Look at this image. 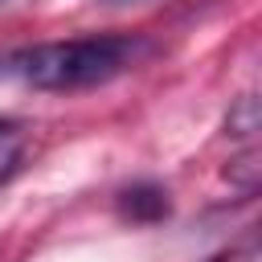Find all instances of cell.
Here are the masks:
<instances>
[{"label": "cell", "instance_id": "6", "mask_svg": "<svg viewBox=\"0 0 262 262\" xmlns=\"http://www.w3.org/2000/svg\"><path fill=\"white\" fill-rule=\"evenodd\" d=\"M12 4H20V0H0V8H12Z\"/></svg>", "mask_w": 262, "mask_h": 262}, {"label": "cell", "instance_id": "1", "mask_svg": "<svg viewBox=\"0 0 262 262\" xmlns=\"http://www.w3.org/2000/svg\"><path fill=\"white\" fill-rule=\"evenodd\" d=\"M143 53L139 37L127 33H90V37H66V41H41L25 45L4 57V74L20 78L33 90H90L111 78H119L135 57Z\"/></svg>", "mask_w": 262, "mask_h": 262}, {"label": "cell", "instance_id": "3", "mask_svg": "<svg viewBox=\"0 0 262 262\" xmlns=\"http://www.w3.org/2000/svg\"><path fill=\"white\" fill-rule=\"evenodd\" d=\"M25 151H29V147H25V135H20L12 123L0 127V188L25 168Z\"/></svg>", "mask_w": 262, "mask_h": 262}, {"label": "cell", "instance_id": "5", "mask_svg": "<svg viewBox=\"0 0 262 262\" xmlns=\"http://www.w3.org/2000/svg\"><path fill=\"white\" fill-rule=\"evenodd\" d=\"M258 176H262V164H258V151H254V147H246V151L225 168V180H229V184H237L246 196H254V192H258Z\"/></svg>", "mask_w": 262, "mask_h": 262}, {"label": "cell", "instance_id": "2", "mask_svg": "<svg viewBox=\"0 0 262 262\" xmlns=\"http://www.w3.org/2000/svg\"><path fill=\"white\" fill-rule=\"evenodd\" d=\"M115 209H119V217L131 221V225H156V221L168 217L172 201H168V188H164V184H156V180H135V184L119 188Z\"/></svg>", "mask_w": 262, "mask_h": 262}, {"label": "cell", "instance_id": "7", "mask_svg": "<svg viewBox=\"0 0 262 262\" xmlns=\"http://www.w3.org/2000/svg\"><path fill=\"white\" fill-rule=\"evenodd\" d=\"M209 262H225V254H217V258H209Z\"/></svg>", "mask_w": 262, "mask_h": 262}, {"label": "cell", "instance_id": "4", "mask_svg": "<svg viewBox=\"0 0 262 262\" xmlns=\"http://www.w3.org/2000/svg\"><path fill=\"white\" fill-rule=\"evenodd\" d=\"M254 131H258V94H254V90H246V94L229 106V115H225V135L250 139Z\"/></svg>", "mask_w": 262, "mask_h": 262}, {"label": "cell", "instance_id": "9", "mask_svg": "<svg viewBox=\"0 0 262 262\" xmlns=\"http://www.w3.org/2000/svg\"><path fill=\"white\" fill-rule=\"evenodd\" d=\"M0 127H8V123H4V119H0Z\"/></svg>", "mask_w": 262, "mask_h": 262}, {"label": "cell", "instance_id": "8", "mask_svg": "<svg viewBox=\"0 0 262 262\" xmlns=\"http://www.w3.org/2000/svg\"><path fill=\"white\" fill-rule=\"evenodd\" d=\"M111 4H123V0H111Z\"/></svg>", "mask_w": 262, "mask_h": 262}]
</instances>
